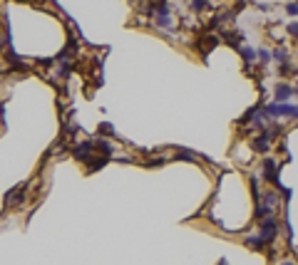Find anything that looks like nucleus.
<instances>
[{"label":"nucleus","mask_w":298,"mask_h":265,"mask_svg":"<svg viewBox=\"0 0 298 265\" xmlns=\"http://www.w3.org/2000/svg\"><path fill=\"white\" fill-rule=\"evenodd\" d=\"M278 174H281V164L271 156H266L261 161V176H264L269 183H273L276 188H281V181H278Z\"/></svg>","instance_id":"obj_2"},{"label":"nucleus","mask_w":298,"mask_h":265,"mask_svg":"<svg viewBox=\"0 0 298 265\" xmlns=\"http://www.w3.org/2000/svg\"><path fill=\"white\" fill-rule=\"evenodd\" d=\"M269 62H273V52L266 50V47H258V65H261V67H266Z\"/></svg>","instance_id":"obj_9"},{"label":"nucleus","mask_w":298,"mask_h":265,"mask_svg":"<svg viewBox=\"0 0 298 265\" xmlns=\"http://www.w3.org/2000/svg\"><path fill=\"white\" fill-rule=\"evenodd\" d=\"M97 149L102 151L104 156H107V154H112V144H109V141H104V139H97Z\"/></svg>","instance_id":"obj_13"},{"label":"nucleus","mask_w":298,"mask_h":265,"mask_svg":"<svg viewBox=\"0 0 298 265\" xmlns=\"http://www.w3.org/2000/svg\"><path fill=\"white\" fill-rule=\"evenodd\" d=\"M239 55L244 57L246 67L251 69V67L256 65V60H258V47H251V45H241V47H239Z\"/></svg>","instance_id":"obj_5"},{"label":"nucleus","mask_w":298,"mask_h":265,"mask_svg":"<svg viewBox=\"0 0 298 265\" xmlns=\"http://www.w3.org/2000/svg\"><path fill=\"white\" fill-rule=\"evenodd\" d=\"M278 265H298V263H296V260H281Z\"/></svg>","instance_id":"obj_15"},{"label":"nucleus","mask_w":298,"mask_h":265,"mask_svg":"<svg viewBox=\"0 0 298 265\" xmlns=\"http://www.w3.org/2000/svg\"><path fill=\"white\" fill-rule=\"evenodd\" d=\"M219 265H226V260H221V263H219Z\"/></svg>","instance_id":"obj_16"},{"label":"nucleus","mask_w":298,"mask_h":265,"mask_svg":"<svg viewBox=\"0 0 298 265\" xmlns=\"http://www.w3.org/2000/svg\"><path fill=\"white\" fill-rule=\"evenodd\" d=\"M278 231H281L278 216H269V218H264V221H258V231H256V233L264 238L266 243H273L276 236H278Z\"/></svg>","instance_id":"obj_1"},{"label":"nucleus","mask_w":298,"mask_h":265,"mask_svg":"<svg viewBox=\"0 0 298 265\" xmlns=\"http://www.w3.org/2000/svg\"><path fill=\"white\" fill-rule=\"evenodd\" d=\"M271 52H273V62H278V65L291 62V50H288V45H276Z\"/></svg>","instance_id":"obj_7"},{"label":"nucleus","mask_w":298,"mask_h":265,"mask_svg":"<svg viewBox=\"0 0 298 265\" xmlns=\"http://www.w3.org/2000/svg\"><path fill=\"white\" fill-rule=\"evenodd\" d=\"M244 245H246V248H251V250H264L269 243H266L264 238H261L258 233H251V236H246V238H244Z\"/></svg>","instance_id":"obj_6"},{"label":"nucleus","mask_w":298,"mask_h":265,"mask_svg":"<svg viewBox=\"0 0 298 265\" xmlns=\"http://www.w3.org/2000/svg\"><path fill=\"white\" fill-rule=\"evenodd\" d=\"M192 10H197V13L211 10V0H192Z\"/></svg>","instance_id":"obj_10"},{"label":"nucleus","mask_w":298,"mask_h":265,"mask_svg":"<svg viewBox=\"0 0 298 265\" xmlns=\"http://www.w3.org/2000/svg\"><path fill=\"white\" fill-rule=\"evenodd\" d=\"M271 146H273V139H271L266 132H258V134L251 139V149L256 151V154H264V156H269Z\"/></svg>","instance_id":"obj_4"},{"label":"nucleus","mask_w":298,"mask_h":265,"mask_svg":"<svg viewBox=\"0 0 298 265\" xmlns=\"http://www.w3.org/2000/svg\"><path fill=\"white\" fill-rule=\"evenodd\" d=\"M293 97H298V87H296L293 82H286V80H281V82L273 87V102L283 104V102H291Z\"/></svg>","instance_id":"obj_3"},{"label":"nucleus","mask_w":298,"mask_h":265,"mask_svg":"<svg viewBox=\"0 0 298 265\" xmlns=\"http://www.w3.org/2000/svg\"><path fill=\"white\" fill-rule=\"evenodd\" d=\"M102 134H115V129H112V124H102Z\"/></svg>","instance_id":"obj_14"},{"label":"nucleus","mask_w":298,"mask_h":265,"mask_svg":"<svg viewBox=\"0 0 298 265\" xmlns=\"http://www.w3.org/2000/svg\"><path fill=\"white\" fill-rule=\"evenodd\" d=\"M283 10H286V15L298 18V0H288V3L283 5Z\"/></svg>","instance_id":"obj_11"},{"label":"nucleus","mask_w":298,"mask_h":265,"mask_svg":"<svg viewBox=\"0 0 298 265\" xmlns=\"http://www.w3.org/2000/svg\"><path fill=\"white\" fill-rule=\"evenodd\" d=\"M298 72V67L293 62H286V65H278V77L286 80V77H293V74Z\"/></svg>","instance_id":"obj_8"},{"label":"nucleus","mask_w":298,"mask_h":265,"mask_svg":"<svg viewBox=\"0 0 298 265\" xmlns=\"http://www.w3.org/2000/svg\"><path fill=\"white\" fill-rule=\"evenodd\" d=\"M286 35L293 37V40L298 43V22H288V25H286Z\"/></svg>","instance_id":"obj_12"}]
</instances>
